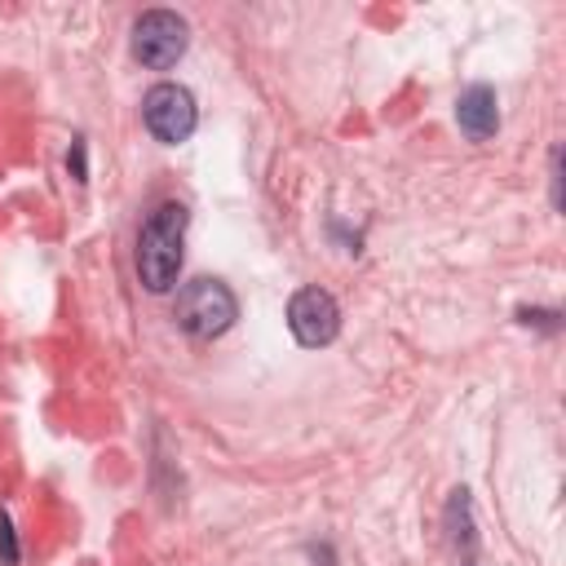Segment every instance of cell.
<instances>
[{
	"label": "cell",
	"instance_id": "1",
	"mask_svg": "<svg viewBox=\"0 0 566 566\" xmlns=\"http://www.w3.org/2000/svg\"><path fill=\"white\" fill-rule=\"evenodd\" d=\"M181 243H186V208L159 203L142 234H137V279L150 292H168L181 274Z\"/></svg>",
	"mask_w": 566,
	"mask_h": 566
},
{
	"label": "cell",
	"instance_id": "5",
	"mask_svg": "<svg viewBox=\"0 0 566 566\" xmlns=\"http://www.w3.org/2000/svg\"><path fill=\"white\" fill-rule=\"evenodd\" d=\"M287 327H292V336H296L305 349L332 345L336 332H340V305H336L332 292H323V287H301V292L287 301Z\"/></svg>",
	"mask_w": 566,
	"mask_h": 566
},
{
	"label": "cell",
	"instance_id": "7",
	"mask_svg": "<svg viewBox=\"0 0 566 566\" xmlns=\"http://www.w3.org/2000/svg\"><path fill=\"white\" fill-rule=\"evenodd\" d=\"M0 553H4V566H18V544H13V526L4 513H0Z\"/></svg>",
	"mask_w": 566,
	"mask_h": 566
},
{
	"label": "cell",
	"instance_id": "4",
	"mask_svg": "<svg viewBox=\"0 0 566 566\" xmlns=\"http://www.w3.org/2000/svg\"><path fill=\"white\" fill-rule=\"evenodd\" d=\"M142 119H146V128H150L155 142L177 146V142H186V137L195 133L199 111H195L190 88H181V84H155V88L142 97Z\"/></svg>",
	"mask_w": 566,
	"mask_h": 566
},
{
	"label": "cell",
	"instance_id": "3",
	"mask_svg": "<svg viewBox=\"0 0 566 566\" xmlns=\"http://www.w3.org/2000/svg\"><path fill=\"white\" fill-rule=\"evenodd\" d=\"M186 53V22L172 9H150L133 22V57L150 71H168Z\"/></svg>",
	"mask_w": 566,
	"mask_h": 566
},
{
	"label": "cell",
	"instance_id": "6",
	"mask_svg": "<svg viewBox=\"0 0 566 566\" xmlns=\"http://www.w3.org/2000/svg\"><path fill=\"white\" fill-rule=\"evenodd\" d=\"M455 119H460V128H464L473 142H486V137L500 128L495 93H491L486 84H473V88H464V93H460V102H455Z\"/></svg>",
	"mask_w": 566,
	"mask_h": 566
},
{
	"label": "cell",
	"instance_id": "8",
	"mask_svg": "<svg viewBox=\"0 0 566 566\" xmlns=\"http://www.w3.org/2000/svg\"><path fill=\"white\" fill-rule=\"evenodd\" d=\"M66 164H71V172H75V181H84V137H75V146H71V155H66Z\"/></svg>",
	"mask_w": 566,
	"mask_h": 566
},
{
	"label": "cell",
	"instance_id": "2",
	"mask_svg": "<svg viewBox=\"0 0 566 566\" xmlns=\"http://www.w3.org/2000/svg\"><path fill=\"white\" fill-rule=\"evenodd\" d=\"M172 318H177V327L190 332L195 340H212V336H221V332L239 318V301H234V292H230L221 279H190V283L177 292Z\"/></svg>",
	"mask_w": 566,
	"mask_h": 566
}]
</instances>
